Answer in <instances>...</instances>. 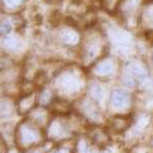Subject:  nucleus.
<instances>
[{
    "label": "nucleus",
    "mask_w": 153,
    "mask_h": 153,
    "mask_svg": "<svg viewBox=\"0 0 153 153\" xmlns=\"http://www.w3.org/2000/svg\"><path fill=\"white\" fill-rule=\"evenodd\" d=\"M131 124H132V117H129V115H125V117H115L113 126H114L120 132H123V131L127 130L131 126Z\"/></svg>",
    "instance_id": "obj_1"
},
{
    "label": "nucleus",
    "mask_w": 153,
    "mask_h": 153,
    "mask_svg": "<svg viewBox=\"0 0 153 153\" xmlns=\"http://www.w3.org/2000/svg\"><path fill=\"white\" fill-rule=\"evenodd\" d=\"M126 101H127V95L124 94V93H117L114 98H113V103H114V105L117 106V107L122 106Z\"/></svg>",
    "instance_id": "obj_2"
},
{
    "label": "nucleus",
    "mask_w": 153,
    "mask_h": 153,
    "mask_svg": "<svg viewBox=\"0 0 153 153\" xmlns=\"http://www.w3.org/2000/svg\"><path fill=\"white\" fill-rule=\"evenodd\" d=\"M12 26L10 25V23L8 22H3V23L0 24V36L3 35H7L8 33L11 32Z\"/></svg>",
    "instance_id": "obj_3"
},
{
    "label": "nucleus",
    "mask_w": 153,
    "mask_h": 153,
    "mask_svg": "<svg viewBox=\"0 0 153 153\" xmlns=\"http://www.w3.org/2000/svg\"><path fill=\"white\" fill-rule=\"evenodd\" d=\"M18 44H19V42L18 40H16L14 38H12V37L4 40V46L9 49H16L18 48ZM19 45H21V44H19Z\"/></svg>",
    "instance_id": "obj_4"
},
{
    "label": "nucleus",
    "mask_w": 153,
    "mask_h": 153,
    "mask_svg": "<svg viewBox=\"0 0 153 153\" xmlns=\"http://www.w3.org/2000/svg\"><path fill=\"white\" fill-rule=\"evenodd\" d=\"M22 0H5V2L8 4L9 6H16L21 2Z\"/></svg>",
    "instance_id": "obj_5"
}]
</instances>
